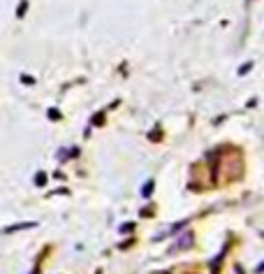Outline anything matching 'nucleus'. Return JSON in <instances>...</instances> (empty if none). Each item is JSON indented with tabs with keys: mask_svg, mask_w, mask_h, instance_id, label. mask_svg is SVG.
<instances>
[{
	"mask_svg": "<svg viewBox=\"0 0 264 274\" xmlns=\"http://www.w3.org/2000/svg\"><path fill=\"white\" fill-rule=\"evenodd\" d=\"M151 191H153V181H149V184L144 186V191H142V193H144V198H149V195H151Z\"/></svg>",
	"mask_w": 264,
	"mask_h": 274,
	"instance_id": "obj_1",
	"label": "nucleus"
},
{
	"mask_svg": "<svg viewBox=\"0 0 264 274\" xmlns=\"http://www.w3.org/2000/svg\"><path fill=\"white\" fill-rule=\"evenodd\" d=\"M130 230H135V223H125L121 228V232H130Z\"/></svg>",
	"mask_w": 264,
	"mask_h": 274,
	"instance_id": "obj_2",
	"label": "nucleus"
},
{
	"mask_svg": "<svg viewBox=\"0 0 264 274\" xmlns=\"http://www.w3.org/2000/svg\"><path fill=\"white\" fill-rule=\"evenodd\" d=\"M30 274H40V267H35V270H33V272H30Z\"/></svg>",
	"mask_w": 264,
	"mask_h": 274,
	"instance_id": "obj_3",
	"label": "nucleus"
}]
</instances>
